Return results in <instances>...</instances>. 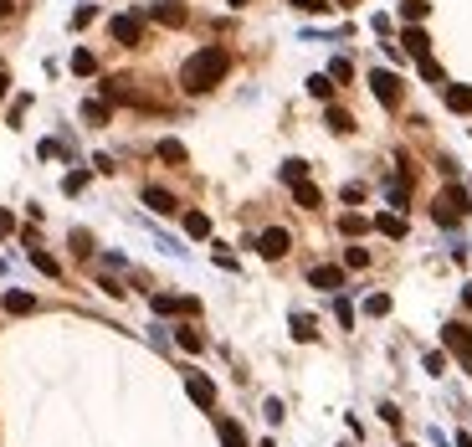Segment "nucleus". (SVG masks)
<instances>
[{
    "mask_svg": "<svg viewBox=\"0 0 472 447\" xmlns=\"http://www.w3.org/2000/svg\"><path fill=\"white\" fill-rule=\"evenodd\" d=\"M6 16H16V0H0V21H6Z\"/></svg>",
    "mask_w": 472,
    "mask_h": 447,
    "instance_id": "58836bf2",
    "label": "nucleus"
},
{
    "mask_svg": "<svg viewBox=\"0 0 472 447\" xmlns=\"http://www.w3.org/2000/svg\"><path fill=\"white\" fill-rule=\"evenodd\" d=\"M31 309H36V298H31L26 288H11V293H6V314H31Z\"/></svg>",
    "mask_w": 472,
    "mask_h": 447,
    "instance_id": "ddd939ff",
    "label": "nucleus"
},
{
    "mask_svg": "<svg viewBox=\"0 0 472 447\" xmlns=\"http://www.w3.org/2000/svg\"><path fill=\"white\" fill-rule=\"evenodd\" d=\"M293 201L303 206V211H313V206L324 201V196H318V185H308V180H298V185H293Z\"/></svg>",
    "mask_w": 472,
    "mask_h": 447,
    "instance_id": "f3484780",
    "label": "nucleus"
},
{
    "mask_svg": "<svg viewBox=\"0 0 472 447\" xmlns=\"http://www.w3.org/2000/svg\"><path fill=\"white\" fill-rule=\"evenodd\" d=\"M11 231H16V216H11V211H0V237H11Z\"/></svg>",
    "mask_w": 472,
    "mask_h": 447,
    "instance_id": "4c0bfd02",
    "label": "nucleus"
},
{
    "mask_svg": "<svg viewBox=\"0 0 472 447\" xmlns=\"http://www.w3.org/2000/svg\"><path fill=\"white\" fill-rule=\"evenodd\" d=\"M457 447H472V437H467V432H462V437H457Z\"/></svg>",
    "mask_w": 472,
    "mask_h": 447,
    "instance_id": "79ce46f5",
    "label": "nucleus"
},
{
    "mask_svg": "<svg viewBox=\"0 0 472 447\" xmlns=\"http://www.w3.org/2000/svg\"><path fill=\"white\" fill-rule=\"evenodd\" d=\"M288 247H293V237H288L283 226H267L262 237H257V252H262L267 263H277V258H288Z\"/></svg>",
    "mask_w": 472,
    "mask_h": 447,
    "instance_id": "39448f33",
    "label": "nucleus"
},
{
    "mask_svg": "<svg viewBox=\"0 0 472 447\" xmlns=\"http://www.w3.org/2000/svg\"><path fill=\"white\" fill-rule=\"evenodd\" d=\"M82 185H88V170H72V175H67V180H62V190H67V196H77V190H82Z\"/></svg>",
    "mask_w": 472,
    "mask_h": 447,
    "instance_id": "7c9ffc66",
    "label": "nucleus"
},
{
    "mask_svg": "<svg viewBox=\"0 0 472 447\" xmlns=\"http://www.w3.org/2000/svg\"><path fill=\"white\" fill-rule=\"evenodd\" d=\"M442 345L452 350V355H457V365L472 375V329H467V324H446V329H442Z\"/></svg>",
    "mask_w": 472,
    "mask_h": 447,
    "instance_id": "7ed1b4c3",
    "label": "nucleus"
},
{
    "mask_svg": "<svg viewBox=\"0 0 472 447\" xmlns=\"http://www.w3.org/2000/svg\"><path fill=\"white\" fill-rule=\"evenodd\" d=\"M144 206L154 211V216H175V211H180V201L169 196L164 185H144Z\"/></svg>",
    "mask_w": 472,
    "mask_h": 447,
    "instance_id": "0eeeda50",
    "label": "nucleus"
},
{
    "mask_svg": "<svg viewBox=\"0 0 472 447\" xmlns=\"http://www.w3.org/2000/svg\"><path fill=\"white\" fill-rule=\"evenodd\" d=\"M442 365H446V355H442V350L426 355V370H432V375H442Z\"/></svg>",
    "mask_w": 472,
    "mask_h": 447,
    "instance_id": "e433bc0d",
    "label": "nucleus"
},
{
    "mask_svg": "<svg viewBox=\"0 0 472 447\" xmlns=\"http://www.w3.org/2000/svg\"><path fill=\"white\" fill-rule=\"evenodd\" d=\"M154 155H159L164 165H185V144H180V139H159Z\"/></svg>",
    "mask_w": 472,
    "mask_h": 447,
    "instance_id": "dca6fc26",
    "label": "nucleus"
},
{
    "mask_svg": "<svg viewBox=\"0 0 472 447\" xmlns=\"http://www.w3.org/2000/svg\"><path fill=\"white\" fill-rule=\"evenodd\" d=\"M400 47L411 52L416 62H421V57H432V41H426V31H421V26H405V36H400Z\"/></svg>",
    "mask_w": 472,
    "mask_h": 447,
    "instance_id": "9d476101",
    "label": "nucleus"
},
{
    "mask_svg": "<svg viewBox=\"0 0 472 447\" xmlns=\"http://www.w3.org/2000/svg\"><path fill=\"white\" fill-rule=\"evenodd\" d=\"M185 391H190V401H196V407H210V401H216V386H210L206 375H190Z\"/></svg>",
    "mask_w": 472,
    "mask_h": 447,
    "instance_id": "9b49d317",
    "label": "nucleus"
},
{
    "mask_svg": "<svg viewBox=\"0 0 472 447\" xmlns=\"http://www.w3.org/2000/svg\"><path fill=\"white\" fill-rule=\"evenodd\" d=\"M226 6H236V11H242V6H247V0H226Z\"/></svg>",
    "mask_w": 472,
    "mask_h": 447,
    "instance_id": "37998d69",
    "label": "nucleus"
},
{
    "mask_svg": "<svg viewBox=\"0 0 472 447\" xmlns=\"http://www.w3.org/2000/svg\"><path fill=\"white\" fill-rule=\"evenodd\" d=\"M370 93L385 103V109H400V77H395V72L375 67V72H370Z\"/></svg>",
    "mask_w": 472,
    "mask_h": 447,
    "instance_id": "20e7f679",
    "label": "nucleus"
},
{
    "mask_svg": "<svg viewBox=\"0 0 472 447\" xmlns=\"http://www.w3.org/2000/svg\"><path fill=\"white\" fill-rule=\"evenodd\" d=\"M31 263H36L41 272H47V278H57V272H62V263L52 258V252H41V247H31Z\"/></svg>",
    "mask_w": 472,
    "mask_h": 447,
    "instance_id": "4be33fe9",
    "label": "nucleus"
},
{
    "mask_svg": "<svg viewBox=\"0 0 472 447\" xmlns=\"http://www.w3.org/2000/svg\"><path fill=\"white\" fill-rule=\"evenodd\" d=\"M283 180H288V185L308 180V160H288V165H283Z\"/></svg>",
    "mask_w": 472,
    "mask_h": 447,
    "instance_id": "393cba45",
    "label": "nucleus"
},
{
    "mask_svg": "<svg viewBox=\"0 0 472 447\" xmlns=\"http://www.w3.org/2000/svg\"><path fill=\"white\" fill-rule=\"evenodd\" d=\"M400 16H405V21H411V26H416V21L426 16V0H405V6H400Z\"/></svg>",
    "mask_w": 472,
    "mask_h": 447,
    "instance_id": "2f4dec72",
    "label": "nucleus"
},
{
    "mask_svg": "<svg viewBox=\"0 0 472 447\" xmlns=\"http://www.w3.org/2000/svg\"><path fill=\"white\" fill-rule=\"evenodd\" d=\"M329 77H334V82H349V77H354V67H349L344 57H334V62H329Z\"/></svg>",
    "mask_w": 472,
    "mask_h": 447,
    "instance_id": "c85d7f7f",
    "label": "nucleus"
},
{
    "mask_svg": "<svg viewBox=\"0 0 472 447\" xmlns=\"http://www.w3.org/2000/svg\"><path fill=\"white\" fill-rule=\"evenodd\" d=\"M334 314H339V324H344V329H349V324H354V309H349V304H344V298H334Z\"/></svg>",
    "mask_w": 472,
    "mask_h": 447,
    "instance_id": "72a5a7b5",
    "label": "nucleus"
},
{
    "mask_svg": "<svg viewBox=\"0 0 472 447\" xmlns=\"http://www.w3.org/2000/svg\"><path fill=\"white\" fill-rule=\"evenodd\" d=\"M11 93V77H6V67H0V98H6Z\"/></svg>",
    "mask_w": 472,
    "mask_h": 447,
    "instance_id": "ea45409f",
    "label": "nucleus"
},
{
    "mask_svg": "<svg viewBox=\"0 0 472 447\" xmlns=\"http://www.w3.org/2000/svg\"><path fill=\"white\" fill-rule=\"evenodd\" d=\"M226 72H231V52H226V47H201V52L180 67V88H185V93H210Z\"/></svg>",
    "mask_w": 472,
    "mask_h": 447,
    "instance_id": "f257e3e1",
    "label": "nucleus"
},
{
    "mask_svg": "<svg viewBox=\"0 0 472 447\" xmlns=\"http://www.w3.org/2000/svg\"><path fill=\"white\" fill-rule=\"evenodd\" d=\"M344 263H349V267H370V252H364V247H349Z\"/></svg>",
    "mask_w": 472,
    "mask_h": 447,
    "instance_id": "473e14b6",
    "label": "nucleus"
},
{
    "mask_svg": "<svg viewBox=\"0 0 472 447\" xmlns=\"http://www.w3.org/2000/svg\"><path fill=\"white\" fill-rule=\"evenodd\" d=\"M313 334H318V329H313V319H308V314H293V339H303V345H308Z\"/></svg>",
    "mask_w": 472,
    "mask_h": 447,
    "instance_id": "b1692460",
    "label": "nucleus"
},
{
    "mask_svg": "<svg viewBox=\"0 0 472 447\" xmlns=\"http://www.w3.org/2000/svg\"><path fill=\"white\" fill-rule=\"evenodd\" d=\"M82 118H88V123H108V103H103V98H88V103H82Z\"/></svg>",
    "mask_w": 472,
    "mask_h": 447,
    "instance_id": "412c9836",
    "label": "nucleus"
},
{
    "mask_svg": "<svg viewBox=\"0 0 472 447\" xmlns=\"http://www.w3.org/2000/svg\"><path fill=\"white\" fill-rule=\"evenodd\" d=\"M446 109H457V114H472V88L452 82V88H446Z\"/></svg>",
    "mask_w": 472,
    "mask_h": 447,
    "instance_id": "4468645a",
    "label": "nucleus"
},
{
    "mask_svg": "<svg viewBox=\"0 0 472 447\" xmlns=\"http://www.w3.org/2000/svg\"><path fill=\"white\" fill-rule=\"evenodd\" d=\"M375 231H385V237H405V216H400V211H380V216H375Z\"/></svg>",
    "mask_w": 472,
    "mask_h": 447,
    "instance_id": "f8f14e48",
    "label": "nucleus"
},
{
    "mask_svg": "<svg viewBox=\"0 0 472 447\" xmlns=\"http://www.w3.org/2000/svg\"><path fill=\"white\" fill-rule=\"evenodd\" d=\"M462 304H467V309H472V283H467V288H462Z\"/></svg>",
    "mask_w": 472,
    "mask_h": 447,
    "instance_id": "a19ab883",
    "label": "nucleus"
},
{
    "mask_svg": "<svg viewBox=\"0 0 472 447\" xmlns=\"http://www.w3.org/2000/svg\"><path fill=\"white\" fill-rule=\"evenodd\" d=\"M421 77H426V82H442V67H437L432 57H421Z\"/></svg>",
    "mask_w": 472,
    "mask_h": 447,
    "instance_id": "f704fd0d",
    "label": "nucleus"
},
{
    "mask_svg": "<svg viewBox=\"0 0 472 447\" xmlns=\"http://www.w3.org/2000/svg\"><path fill=\"white\" fill-rule=\"evenodd\" d=\"M175 339H180V350H185V355H201V350H206V334H201V329H190V324H185V329H175Z\"/></svg>",
    "mask_w": 472,
    "mask_h": 447,
    "instance_id": "2eb2a0df",
    "label": "nucleus"
},
{
    "mask_svg": "<svg viewBox=\"0 0 472 447\" xmlns=\"http://www.w3.org/2000/svg\"><path fill=\"white\" fill-rule=\"evenodd\" d=\"M339 231H344V237H364V231H370V221H364L359 211H349V216H339Z\"/></svg>",
    "mask_w": 472,
    "mask_h": 447,
    "instance_id": "6ab92c4d",
    "label": "nucleus"
},
{
    "mask_svg": "<svg viewBox=\"0 0 472 447\" xmlns=\"http://www.w3.org/2000/svg\"><path fill=\"white\" fill-rule=\"evenodd\" d=\"M308 283H313V288H324V293H334V288H344V267L318 263V267H308Z\"/></svg>",
    "mask_w": 472,
    "mask_h": 447,
    "instance_id": "6e6552de",
    "label": "nucleus"
},
{
    "mask_svg": "<svg viewBox=\"0 0 472 447\" xmlns=\"http://www.w3.org/2000/svg\"><path fill=\"white\" fill-rule=\"evenodd\" d=\"M298 11H308V16H318V11H329V0H293Z\"/></svg>",
    "mask_w": 472,
    "mask_h": 447,
    "instance_id": "c9c22d12",
    "label": "nucleus"
},
{
    "mask_svg": "<svg viewBox=\"0 0 472 447\" xmlns=\"http://www.w3.org/2000/svg\"><path fill=\"white\" fill-rule=\"evenodd\" d=\"M113 41H123V47H144V16H113Z\"/></svg>",
    "mask_w": 472,
    "mask_h": 447,
    "instance_id": "423d86ee",
    "label": "nucleus"
},
{
    "mask_svg": "<svg viewBox=\"0 0 472 447\" xmlns=\"http://www.w3.org/2000/svg\"><path fill=\"white\" fill-rule=\"evenodd\" d=\"M185 231L190 237H210V216L206 211H185Z\"/></svg>",
    "mask_w": 472,
    "mask_h": 447,
    "instance_id": "a211bd4d",
    "label": "nucleus"
},
{
    "mask_svg": "<svg viewBox=\"0 0 472 447\" xmlns=\"http://www.w3.org/2000/svg\"><path fill=\"white\" fill-rule=\"evenodd\" d=\"M154 314H180V298L175 293H154Z\"/></svg>",
    "mask_w": 472,
    "mask_h": 447,
    "instance_id": "c756f323",
    "label": "nucleus"
},
{
    "mask_svg": "<svg viewBox=\"0 0 472 447\" xmlns=\"http://www.w3.org/2000/svg\"><path fill=\"white\" fill-rule=\"evenodd\" d=\"M339 6H354V0H339Z\"/></svg>",
    "mask_w": 472,
    "mask_h": 447,
    "instance_id": "c03bdc74",
    "label": "nucleus"
},
{
    "mask_svg": "<svg viewBox=\"0 0 472 447\" xmlns=\"http://www.w3.org/2000/svg\"><path fill=\"white\" fill-rule=\"evenodd\" d=\"M364 314H390V298H385V293H370V298H364Z\"/></svg>",
    "mask_w": 472,
    "mask_h": 447,
    "instance_id": "bb28decb",
    "label": "nucleus"
},
{
    "mask_svg": "<svg viewBox=\"0 0 472 447\" xmlns=\"http://www.w3.org/2000/svg\"><path fill=\"white\" fill-rule=\"evenodd\" d=\"M308 93H313V98H329V93H334V82H329V72H318V77H308Z\"/></svg>",
    "mask_w": 472,
    "mask_h": 447,
    "instance_id": "cd10ccee",
    "label": "nucleus"
},
{
    "mask_svg": "<svg viewBox=\"0 0 472 447\" xmlns=\"http://www.w3.org/2000/svg\"><path fill=\"white\" fill-rule=\"evenodd\" d=\"M149 16H154L159 26H185V6H180V0H154Z\"/></svg>",
    "mask_w": 472,
    "mask_h": 447,
    "instance_id": "1a4fd4ad",
    "label": "nucleus"
},
{
    "mask_svg": "<svg viewBox=\"0 0 472 447\" xmlns=\"http://www.w3.org/2000/svg\"><path fill=\"white\" fill-rule=\"evenodd\" d=\"M72 72H77V77H93V72H98L93 52H72Z\"/></svg>",
    "mask_w": 472,
    "mask_h": 447,
    "instance_id": "5701e85b",
    "label": "nucleus"
},
{
    "mask_svg": "<svg viewBox=\"0 0 472 447\" xmlns=\"http://www.w3.org/2000/svg\"><path fill=\"white\" fill-rule=\"evenodd\" d=\"M324 123H329L334 134H354V118H349L344 109H329V114H324Z\"/></svg>",
    "mask_w": 472,
    "mask_h": 447,
    "instance_id": "aec40b11",
    "label": "nucleus"
},
{
    "mask_svg": "<svg viewBox=\"0 0 472 447\" xmlns=\"http://www.w3.org/2000/svg\"><path fill=\"white\" fill-rule=\"evenodd\" d=\"M467 206H472V190H462V185H446L442 196L432 201V216H437L442 226H457V221L467 216Z\"/></svg>",
    "mask_w": 472,
    "mask_h": 447,
    "instance_id": "f03ea898",
    "label": "nucleus"
},
{
    "mask_svg": "<svg viewBox=\"0 0 472 447\" xmlns=\"http://www.w3.org/2000/svg\"><path fill=\"white\" fill-rule=\"evenodd\" d=\"M221 442H226V447H247V437H242L236 421H221Z\"/></svg>",
    "mask_w": 472,
    "mask_h": 447,
    "instance_id": "a878e982",
    "label": "nucleus"
}]
</instances>
